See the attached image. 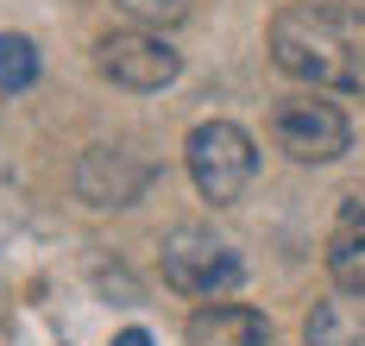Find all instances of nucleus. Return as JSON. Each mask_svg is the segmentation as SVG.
<instances>
[{
  "mask_svg": "<svg viewBox=\"0 0 365 346\" xmlns=\"http://www.w3.org/2000/svg\"><path fill=\"white\" fill-rule=\"evenodd\" d=\"M38 82V51L19 32H0V95H19Z\"/></svg>",
  "mask_w": 365,
  "mask_h": 346,
  "instance_id": "nucleus-10",
  "label": "nucleus"
},
{
  "mask_svg": "<svg viewBox=\"0 0 365 346\" xmlns=\"http://www.w3.org/2000/svg\"><path fill=\"white\" fill-rule=\"evenodd\" d=\"M133 19H151V26H177V19H189V6L195 0H120Z\"/></svg>",
  "mask_w": 365,
  "mask_h": 346,
  "instance_id": "nucleus-11",
  "label": "nucleus"
},
{
  "mask_svg": "<svg viewBox=\"0 0 365 346\" xmlns=\"http://www.w3.org/2000/svg\"><path fill=\"white\" fill-rule=\"evenodd\" d=\"M271 63L309 88L365 95V13L340 0H296L271 19Z\"/></svg>",
  "mask_w": 365,
  "mask_h": 346,
  "instance_id": "nucleus-1",
  "label": "nucleus"
},
{
  "mask_svg": "<svg viewBox=\"0 0 365 346\" xmlns=\"http://www.w3.org/2000/svg\"><path fill=\"white\" fill-rule=\"evenodd\" d=\"M271 139H277V152L296 157V164H334V157L353 152V126H346V114H340L334 101H315V95L277 101Z\"/></svg>",
  "mask_w": 365,
  "mask_h": 346,
  "instance_id": "nucleus-3",
  "label": "nucleus"
},
{
  "mask_svg": "<svg viewBox=\"0 0 365 346\" xmlns=\"http://www.w3.org/2000/svg\"><path fill=\"white\" fill-rule=\"evenodd\" d=\"M328 277L340 290L365 296V201H340L328 233Z\"/></svg>",
  "mask_w": 365,
  "mask_h": 346,
  "instance_id": "nucleus-8",
  "label": "nucleus"
},
{
  "mask_svg": "<svg viewBox=\"0 0 365 346\" xmlns=\"http://www.w3.org/2000/svg\"><path fill=\"white\" fill-rule=\"evenodd\" d=\"M151 183V164L126 145H88L76 157V195L88 208H133Z\"/></svg>",
  "mask_w": 365,
  "mask_h": 346,
  "instance_id": "nucleus-6",
  "label": "nucleus"
},
{
  "mask_svg": "<svg viewBox=\"0 0 365 346\" xmlns=\"http://www.w3.org/2000/svg\"><path fill=\"white\" fill-rule=\"evenodd\" d=\"M95 70L113 82V88H133V95H151V88H170L182 70V57L164 38L151 32H108L95 44Z\"/></svg>",
  "mask_w": 365,
  "mask_h": 346,
  "instance_id": "nucleus-5",
  "label": "nucleus"
},
{
  "mask_svg": "<svg viewBox=\"0 0 365 346\" xmlns=\"http://www.w3.org/2000/svg\"><path fill=\"white\" fill-rule=\"evenodd\" d=\"M302 340L309 346H365V296L340 290L328 303H315V315L302 321Z\"/></svg>",
  "mask_w": 365,
  "mask_h": 346,
  "instance_id": "nucleus-9",
  "label": "nucleus"
},
{
  "mask_svg": "<svg viewBox=\"0 0 365 346\" xmlns=\"http://www.w3.org/2000/svg\"><path fill=\"white\" fill-rule=\"evenodd\" d=\"M189 346H271V321L240 303H208L189 315Z\"/></svg>",
  "mask_w": 365,
  "mask_h": 346,
  "instance_id": "nucleus-7",
  "label": "nucleus"
},
{
  "mask_svg": "<svg viewBox=\"0 0 365 346\" xmlns=\"http://www.w3.org/2000/svg\"><path fill=\"white\" fill-rule=\"evenodd\" d=\"M113 346H151L145 327H126V334H113Z\"/></svg>",
  "mask_w": 365,
  "mask_h": 346,
  "instance_id": "nucleus-12",
  "label": "nucleus"
},
{
  "mask_svg": "<svg viewBox=\"0 0 365 346\" xmlns=\"http://www.w3.org/2000/svg\"><path fill=\"white\" fill-rule=\"evenodd\" d=\"M240 277H246L240 252H233V246H220L215 233L177 227L170 239H164V283L182 290V296H220V290H233Z\"/></svg>",
  "mask_w": 365,
  "mask_h": 346,
  "instance_id": "nucleus-4",
  "label": "nucleus"
},
{
  "mask_svg": "<svg viewBox=\"0 0 365 346\" xmlns=\"http://www.w3.org/2000/svg\"><path fill=\"white\" fill-rule=\"evenodd\" d=\"M182 157H189V183L202 189V201H215V208L240 201V195L252 189V177H258V145H252V132L233 126V120H202L189 132Z\"/></svg>",
  "mask_w": 365,
  "mask_h": 346,
  "instance_id": "nucleus-2",
  "label": "nucleus"
}]
</instances>
